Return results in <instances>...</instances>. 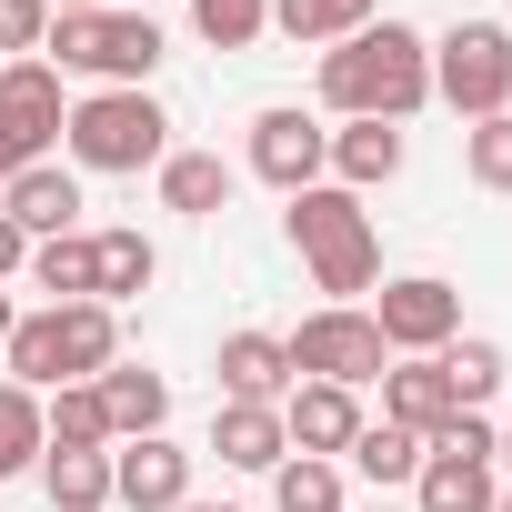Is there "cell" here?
<instances>
[{
  "instance_id": "1",
  "label": "cell",
  "mask_w": 512,
  "mask_h": 512,
  "mask_svg": "<svg viewBox=\"0 0 512 512\" xmlns=\"http://www.w3.org/2000/svg\"><path fill=\"white\" fill-rule=\"evenodd\" d=\"M322 101L342 111V121H412L422 101H432V41L412 31V21H372V31H352V41H332L322 51Z\"/></svg>"
},
{
  "instance_id": "2",
  "label": "cell",
  "mask_w": 512,
  "mask_h": 512,
  "mask_svg": "<svg viewBox=\"0 0 512 512\" xmlns=\"http://www.w3.org/2000/svg\"><path fill=\"white\" fill-rule=\"evenodd\" d=\"M21 392H61V382H101L121 362V322L111 302H51V312H21L11 342H0Z\"/></svg>"
},
{
  "instance_id": "3",
  "label": "cell",
  "mask_w": 512,
  "mask_h": 512,
  "mask_svg": "<svg viewBox=\"0 0 512 512\" xmlns=\"http://www.w3.org/2000/svg\"><path fill=\"white\" fill-rule=\"evenodd\" d=\"M292 251L312 262V282L332 292V302H352V292H372L382 282V241H372V211H362V191H342V181H312V191H292Z\"/></svg>"
},
{
  "instance_id": "4",
  "label": "cell",
  "mask_w": 512,
  "mask_h": 512,
  "mask_svg": "<svg viewBox=\"0 0 512 512\" xmlns=\"http://www.w3.org/2000/svg\"><path fill=\"white\" fill-rule=\"evenodd\" d=\"M51 71H91L101 91H151L161 71V21L151 11H51Z\"/></svg>"
},
{
  "instance_id": "5",
  "label": "cell",
  "mask_w": 512,
  "mask_h": 512,
  "mask_svg": "<svg viewBox=\"0 0 512 512\" xmlns=\"http://www.w3.org/2000/svg\"><path fill=\"white\" fill-rule=\"evenodd\" d=\"M61 141L81 171H161L171 151V111L151 91H91L81 111H61Z\"/></svg>"
},
{
  "instance_id": "6",
  "label": "cell",
  "mask_w": 512,
  "mask_h": 512,
  "mask_svg": "<svg viewBox=\"0 0 512 512\" xmlns=\"http://www.w3.org/2000/svg\"><path fill=\"white\" fill-rule=\"evenodd\" d=\"M492 452H502V432H492L482 412H452V422L422 442L412 502H422V512H492V502H502V492H492Z\"/></svg>"
},
{
  "instance_id": "7",
  "label": "cell",
  "mask_w": 512,
  "mask_h": 512,
  "mask_svg": "<svg viewBox=\"0 0 512 512\" xmlns=\"http://www.w3.org/2000/svg\"><path fill=\"white\" fill-rule=\"evenodd\" d=\"M432 91L462 111V121H492L512 111V31L502 21H462L432 41Z\"/></svg>"
},
{
  "instance_id": "8",
  "label": "cell",
  "mask_w": 512,
  "mask_h": 512,
  "mask_svg": "<svg viewBox=\"0 0 512 512\" xmlns=\"http://www.w3.org/2000/svg\"><path fill=\"white\" fill-rule=\"evenodd\" d=\"M282 352H292V372L302 382H342V392H362V382H382V332H372V312H352V302H322L302 332H282Z\"/></svg>"
},
{
  "instance_id": "9",
  "label": "cell",
  "mask_w": 512,
  "mask_h": 512,
  "mask_svg": "<svg viewBox=\"0 0 512 512\" xmlns=\"http://www.w3.org/2000/svg\"><path fill=\"white\" fill-rule=\"evenodd\" d=\"M61 141V71L51 61H0V181H21Z\"/></svg>"
},
{
  "instance_id": "10",
  "label": "cell",
  "mask_w": 512,
  "mask_h": 512,
  "mask_svg": "<svg viewBox=\"0 0 512 512\" xmlns=\"http://www.w3.org/2000/svg\"><path fill=\"white\" fill-rule=\"evenodd\" d=\"M372 332H382V352H442V342H462V292L442 282V272H412V282H382V302H372Z\"/></svg>"
},
{
  "instance_id": "11",
  "label": "cell",
  "mask_w": 512,
  "mask_h": 512,
  "mask_svg": "<svg viewBox=\"0 0 512 512\" xmlns=\"http://www.w3.org/2000/svg\"><path fill=\"white\" fill-rule=\"evenodd\" d=\"M251 171H262L272 191H312V181L332 171V131H322L312 111H292V101H272L262 121H251Z\"/></svg>"
},
{
  "instance_id": "12",
  "label": "cell",
  "mask_w": 512,
  "mask_h": 512,
  "mask_svg": "<svg viewBox=\"0 0 512 512\" xmlns=\"http://www.w3.org/2000/svg\"><path fill=\"white\" fill-rule=\"evenodd\" d=\"M111 502H121V512H181V502H191V452L161 442V432L121 442V452H111Z\"/></svg>"
},
{
  "instance_id": "13",
  "label": "cell",
  "mask_w": 512,
  "mask_h": 512,
  "mask_svg": "<svg viewBox=\"0 0 512 512\" xmlns=\"http://www.w3.org/2000/svg\"><path fill=\"white\" fill-rule=\"evenodd\" d=\"M0 221H21V241H61V231L81 221V171L31 161L21 181H0Z\"/></svg>"
},
{
  "instance_id": "14",
  "label": "cell",
  "mask_w": 512,
  "mask_h": 512,
  "mask_svg": "<svg viewBox=\"0 0 512 512\" xmlns=\"http://www.w3.org/2000/svg\"><path fill=\"white\" fill-rule=\"evenodd\" d=\"M282 432H292V452L332 462V452H352V432H362V402H352L342 382H292V392H282Z\"/></svg>"
},
{
  "instance_id": "15",
  "label": "cell",
  "mask_w": 512,
  "mask_h": 512,
  "mask_svg": "<svg viewBox=\"0 0 512 512\" xmlns=\"http://www.w3.org/2000/svg\"><path fill=\"white\" fill-rule=\"evenodd\" d=\"M211 452H221L231 472H282V462H292L282 402H221V412H211Z\"/></svg>"
},
{
  "instance_id": "16",
  "label": "cell",
  "mask_w": 512,
  "mask_h": 512,
  "mask_svg": "<svg viewBox=\"0 0 512 512\" xmlns=\"http://www.w3.org/2000/svg\"><path fill=\"white\" fill-rule=\"evenodd\" d=\"M282 392H292L282 332H231L221 342V402H282Z\"/></svg>"
},
{
  "instance_id": "17",
  "label": "cell",
  "mask_w": 512,
  "mask_h": 512,
  "mask_svg": "<svg viewBox=\"0 0 512 512\" xmlns=\"http://www.w3.org/2000/svg\"><path fill=\"white\" fill-rule=\"evenodd\" d=\"M231 161L221 151H161V211H181V221H211V211H231Z\"/></svg>"
},
{
  "instance_id": "18",
  "label": "cell",
  "mask_w": 512,
  "mask_h": 512,
  "mask_svg": "<svg viewBox=\"0 0 512 512\" xmlns=\"http://www.w3.org/2000/svg\"><path fill=\"white\" fill-rule=\"evenodd\" d=\"M452 412H462V402H452V382H442V362H432V352H422V362H402V372H382V422H402V432H422V442H432Z\"/></svg>"
},
{
  "instance_id": "19",
  "label": "cell",
  "mask_w": 512,
  "mask_h": 512,
  "mask_svg": "<svg viewBox=\"0 0 512 512\" xmlns=\"http://www.w3.org/2000/svg\"><path fill=\"white\" fill-rule=\"evenodd\" d=\"M91 392H101V412H111V442H141V432H161V422H171V382H161V372H141V362H111Z\"/></svg>"
},
{
  "instance_id": "20",
  "label": "cell",
  "mask_w": 512,
  "mask_h": 512,
  "mask_svg": "<svg viewBox=\"0 0 512 512\" xmlns=\"http://www.w3.org/2000/svg\"><path fill=\"white\" fill-rule=\"evenodd\" d=\"M151 272H161V251L141 241V231H91V302H141L151 292Z\"/></svg>"
},
{
  "instance_id": "21",
  "label": "cell",
  "mask_w": 512,
  "mask_h": 512,
  "mask_svg": "<svg viewBox=\"0 0 512 512\" xmlns=\"http://www.w3.org/2000/svg\"><path fill=\"white\" fill-rule=\"evenodd\" d=\"M372 11H382V0H272V31L302 41V51H332V41L372 31Z\"/></svg>"
},
{
  "instance_id": "22",
  "label": "cell",
  "mask_w": 512,
  "mask_h": 512,
  "mask_svg": "<svg viewBox=\"0 0 512 512\" xmlns=\"http://www.w3.org/2000/svg\"><path fill=\"white\" fill-rule=\"evenodd\" d=\"M332 171H342V191L392 181V171H402V131H392V121H342V131H332Z\"/></svg>"
},
{
  "instance_id": "23",
  "label": "cell",
  "mask_w": 512,
  "mask_h": 512,
  "mask_svg": "<svg viewBox=\"0 0 512 512\" xmlns=\"http://www.w3.org/2000/svg\"><path fill=\"white\" fill-rule=\"evenodd\" d=\"M41 432H51V452H111V412H101L91 382H61L41 402Z\"/></svg>"
},
{
  "instance_id": "24",
  "label": "cell",
  "mask_w": 512,
  "mask_h": 512,
  "mask_svg": "<svg viewBox=\"0 0 512 512\" xmlns=\"http://www.w3.org/2000/svg\"><path fill=\"white\" fill-rule=\"evenodd\" d=\"M51 512H111V452H41Z\"/></svg>"
},
{
  "instance_id": "25",
  "label": "cell",
  "mask_w": 512,
  "mask_h": 512,
  "mask_svg": "<svg viewBox=\"0 0 512 512\" xmlns=\"http://www.w3.org/2000/svg\"><path fill=\"white\" fill-rule=\"evenodd\" d=\"M352 472H362V482H412V472H422V432L362 422V432H352Z\"/></svg>"
},
{
  "instance_id": "26",
  "label": "cell",
  "mask_w": 512,
  "mask_h": 512,
  "mask_svg": "<svg viewBox=\"0 0 512 512\" xmlns=\"http://www.w3.org/2000/svg\"><path fill=\"white\" fill-rule=\"evenodd\" d=\"M41 452H51V432H41V392L0 382V482H11V472H31Z\"/></svg>"
},
{
  "instance_id": "27",
  "label": "cell",
  "mask_w": 512,
  "mask_h": 512,
  "mask_svg": "<svg viewBox=\"0 0 512 512\" xmlns=\"http://www.w3.org/2000/svg\"><path fill=\"white\" fill-rule=\"evenodd\" d=\"M31 282L51 302H91V231H61V241H31Z\"/></svg>"
},
{
  "instance_id": "28",
  "label": "cell",
  "mask_w": 512,
  "mask_h": 512,
  "mask_svg": "<svg viewBox=\"0 0 512 512\" xmlns=\"http://www.w3.org/2000/svg\"><path fill=\"white\" fill-rule=\"evenodd\" d=\"M432 362H442V382H452L462 412H482V402L502 392V342H442Z\"/></svg>"
},
{
  "instance_id": "29",
  "label": "cell",
  "mask_w": 512,
  "mask_h": 512,
  "mask_svg": "<svg viewBox=\"0 0 512 512\" xmlns=\"http://www.w3.org/2000/svg\"><path fill=\"white\" fill-rule=\"evenodd\" d=\"M191 31L211 51H251V41L272 31V0H191Z\"/></svg>"
},
{
  "instance_id": "30",
  "label": "cell",
  "mask_w": 512,
  "mask_h": 512,
  "mask_svg": "<svg viewBox=\"0 0 512 512\" xmlns=\"http://www.w3.org/2000/svg\"><path fill=\"white\" fill-rule=\"evenodd\" d=\"M272 512H342V462H282L272 472Z\"/></svg>"
},
{
  "instance_id": "31",
  "label": "cell",
  "mask_w": 512,
  "mask_h": 512,
  "mask_svg": "<svg viewBox=\"0 0 512 512\" xmlns=\"http://www.w3.org/2000/svg\"><path fill=\"white\" fill-rule=\"evenodd\" d=\"M462 161H472V181H482V191H512V111H492V121H472V141H462Z\"/></svg>"
},
{
  "instance_id": "32",
  "label": "cell",
  "mask_w": 512,
  "mask_h": 512,
  "mask_svg": "<svg viewBox=\"0 0 512 512\" xmlns=\"http://www.w3.org/2000/svg\"><path fill=\"white\" fill-rule=\"evenodd\" d=\"M41 41H51V0H0V51H21V61H31Z\"/></svg>"
},
{
  "instance_id": "33",
  "label": "cell",
  "mask_w": 512,
  "mask_h": 512,
  "mask_svg": "<svg viewBox=\"0 0 512 512\" xmlns=\"http://www.w3.org/2000/svg\"><path fill=\"white\" fill-rule=\"evenodd\" d=\"M11 272H31V241H21V221H0V282Z\"/></svg>"
},
{
  "instance_id": "34",
  "label": "cell",
  "mask_w": 512,
  "mask_h": 512,
  "mask_svg": "<svg viewBox=\"0 0 512 512\" xmlns=\"http://www.w3.org/2000/svg\"><path fill=\"white\" fill-rule=\"evenodd\" d=\"M51 11H111V0H51Z\"/></svg>"
},
{
  "instance_id": "35",
  "label": "cell",
  "mask_w": 512,
  "mask_h": 512,
  "mask_svg": "<svg viewBox=\"0 0 512 512\" xmlns=\"http://www.w3.org/2000/svg\"><path fill=\"white\" fill-rule=\"evenodd\" d=\"M11 322H21V312H11V292H0V342H11Z\"/></svg>"
},
{
  "instance_id": "36",
  "label": "cell",
  "mask_w": 512,
  "mask_h": 512,
  "mask_svg": "<svg viewBox=\"0 0 512 512\" xmlns=\"http://www.w3.org/2000/svg\"><path fill=\"white\" fill-rule=\"evenodd\" d=\"M181 512H241V502H181Z\"/></svg>"
},
{
  "instance_id": "37",
  "label": "cell",
  "mask_w": 512,
  "mask_h": 512,
  "mask_svg": "<svg viewBox=\"0 0 512 512\" xmlns=\"http://www.w3.org/2000/svg\"><path fill=\"white\" fill-rule=\"evenodd\" d=\"M492 462H512V432H502V452H492Z\"/></svg>"
},
{
  "instance_id": "38",
  "label": "cell",
  "mask_w": 512,
  "mask_h": 512,
  "mask_svg": "<svg viewBox=\"0 0 512 512\" xmlns=\"http://www.w3.org/2000/svg\"><path fill=\"white\" fill-rule=\"evenodd\" d=\"M492 512H512V492H502V502H492Z\"/></svg>"
}]
</instances>
